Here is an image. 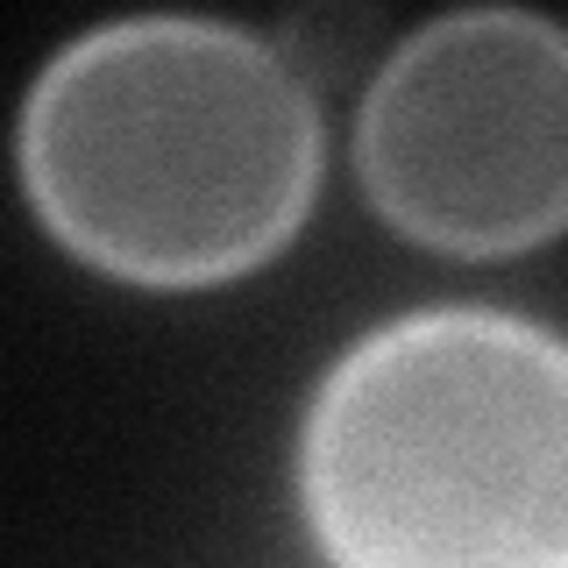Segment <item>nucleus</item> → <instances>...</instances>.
<instances>
[{
	"label": "nucleus",
	"mask_w": 568,
	"mask_h": 568,
	"mask_svg": "<svg viewBox=\"0 0 568 568\" xmlns=\"http://www.w3.org/2000/svg\"><path fill=\"white\" fill-rule=\"evenodd\" d=\"M22 185L79 263L142 292H200L298 235L320 185V106L263 36L129 14L36 71Z\"/></svg>",
	"instance_id": "f257e3e1"
},
{
	"label": "nucleus",
	"mask_w": 568,
	"mask_h": 568,
	"mask_svg": "<svg viewBox=\"0 0 568 568\" xmlns=\"http://www.w3.org/2000/svg\"><path fill=\"white\" fill-rule=\"evenodd\" d=\"M327 568H568V342L497 306L369 327L298 426Z\"/></svg>",
	"instance_id": "f03ea898"
},
{
	"label": "nucleus",
	"mask_w": 568,
	"mask_h": 568,
	"mask_svg": "<svg viewBox=\"0 0 568 568\" xmlns=\"http://www.w3.org/2000/svg\"><path fill=\"white\" fill-rule=\"evenodd\" d=\"M355 171L398 235L519 256L568 227V29L462 8L405 36L355 114Z\"/></svg>",
	"instance_id": "7ed1b4c3"
}]
</instances>
